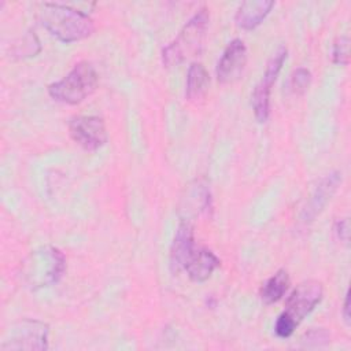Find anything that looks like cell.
Here are the masks:
<instances>
[{
  "instance_id": "20",
  "label": "cell",
  "mask_w": 351,
  "mask_h": 351,
  "mask_svg": "<svg viewBox=\"0 0 351 351\" xmlns=\"http://www.w3.org/2000/svg\"><path fill=\"white\" fill-rule=\"evenodd\" d=\"M333 230H335V234L336 237L344 243V244H348V237H350V226H348V219L347 218H343V219H337L335 222V226H333Z\"/></svg>"
},
{
  "instance_id": "5",
  "label": "cell",
  "mask_w": 351,
  "mask_h": 351,
  "mask_svg": "<svg viewBox=\"0 0 351 351\" xmlns=\"http://www.w3.org/2000/svg\"><path fill=\"white\" fill-rule=\"evenodd\" d=\"M99 82V75L93 64L81 60L59 81L48 85L49 96L60 103L75 106L89 97Z\"/></svg>"
},
{
  "instance_id": "14",
  "label": "cell",
  "mask_w": 351,
  "mask_h": 351,
  "mask_svg": "<svg viewBox=\"0 0 351 351\" xmlns=\"http://www.w3.org/2000/svg\"><path fill=\"white\" fill-rule=\"evenodd\" d=\"M211 207V195L208 188L202 184L196 182L191 188L186 189V196L182 199V204L180 207V214L182 217L181 221H189V218L197 217Z\"/></svg>"
},
{
  "instance_id": "4",
  "label": "cell",
  "mask_w": 351,
  "mask_h": 351,
  "mask_svg": "<svg viewBox=\"0 0 351 351\" xmlns=\"http://www.w3.org/2000/svg\"><path fill=\"white\" fill-rule=\"evenodd\" d=\"M210 15L206 7H202L180 30L177 37L162 49V62L165 67H174L184 60L199 56L203 51Z\"/></svg>"
},
{
  "instance_id": "18",
  "label": "cell",
  "mask_w": 351,
  "mask_h": 351,
  "mask_svg": "<svg viewBox=\"0 0 351 351\" xmlns=\"http://www.w3.org/2000/svg\"><path fill=\"white\" fill-rule=\"evenodd\" d=\"M311 84V73L306 67H298L289 77V89L295 95H303Z\"/></svg>"
},
{
  "instance_id": "21",
  "label": "cell",
  "mask_w": 351,
  "mask_h": 351,
  "mask_svg": "<svg viewBox=\"0 0 351 351\" xmlns=\"http://www.w3.org/2000/svg\"><path fill=\"white\" fill-rule=\"evenodd\" d=\"M343 319L347 325L351 324V314H350V289H347L346 292V298H344V303H343Z\"/></svg>"
},
{
  "instance_id": "19",
  "label": "cell",
  "mask_w": 351,
  "mask_h": 351,
  "mask_svg": "<svg viewBox=\"0 0 351 351\" xmlns=\"http://www.w3.org/2000/svg\"><path fill=\"white\" fill-rule=\"evenodd\" d=\"M348 47H350V40L347 36H340L335 40L332 47V60L335 64H340V66L348 64Z\"/></svg>"
},
{
  "instance_id": "9",
  "label": "cell",
  "mask_w": 351,
  "mask_h": 351,
  "mask_svg": "<svg viewBox=\"0 0 351 351\" xmlns=\"http://www.w3.org/2000/svg\"><path fill=\"white\" fill-rule=\"evenodd\" d=\"M248 52L243 40L233 38L225 47L215 69L218 82L226 85L237 81L247 64Z\"/></svg>"
},
{
  "instance_id": "11",
  "label": "cell",
  "mask_w": 351,
  "mask_h": 351,
  "mask_svg": "<svg viewBox=\"0 0 351 351\" xmlns=\"http://www.w3.org/2000/svg\"><path fill=\"white\" fill-rule=\"evenodd\" d=\"M195 248L193 226L188 221H181L170 247V269L173 273L184 270V266Z\"/></svg>"
},
{
  "instance_id": "7",
  "label": "cell",
  "mask_w": 351,
  "mask_h": 351,
  "mask_svg": "<svg viewBox=\"0 0 351 351\" xmlns=\"http://www.w3.org/2000/svg\"><path fill=\"white\" fill-rule=\"evenodd\" d=\"M287 59V47L280 45L270 59L266 63L265 73L259 82L255 85L252 96H251V104H252V111L255 115V119L259 123H263L267 121L270 115V92L271 86L274 85L281 67Z\"/></svg>"
},
{
  "instance_id": "8",
  "label": "cell",
  "mask_w": 351,
  "mask_h": 351,
  "mask_svg": "<svg viewBox=\"0 0 351 351\" xmlns=\"http://www.w3.org/2000/svg\"><path fill=\"white\" fill-rule=\"evenodd\" d=\"M69 133L85 151H96L108 140L104 119L97 115L74 117L69 123Z\"/></svg>"
},
{
  "instance_id": "16",
  "label": "cell",
  "mask_w": 351,
  "mask_h": 351,
  "mask_svg": "<svg viewBox=\"0 0 351 351\" xmlns=\"http://www.w3.org/2000/svg\"><path fill=\"white\" fill-rule=\"evenodd\" d=\"M289 284H291V280H289L288 271L285 269H278L261 287V291H259L261 300L265 304L277 303L287 293Z\"/></svg>"
},
{
  "instance_id": "12",
  "label": "cell",
  "mask_w": 351,
  "mask_h": 351,
  "mask_svg": "<svg viewBox=\"0 0 351 351\" xmlns=\"http://www.w3.org/2000/svg\"><path fill=\"white\" fill-rule=\"evenodd\" d=\"M219 258L206 247H196L188 258L184 270L188 277L195 282H203L219 267Z\"/></svg>"
},
{
  "instance_id": "13",
  "label": "cell",
  "mask_w": 351,
  "mask_h": 351,
  "mask_svg": "<svg viewBox=\"0 0 351 351\" xmlns=\"http://www.w3.org/2000/svg\"><path fill=\"white\" fill-rule=\"evenodd\" d=\"M274 7L273 0H247L243 1L234 15L236 25L244 30L258 27Z\"/></svg>"
},
{
  "instance_id": "2",
  "label": "cell",
  "mask_w": 351,
  "mask_h": 351,
  "mask_svg": "<svg viewBox=\"0 0 351 351\" xmlns=\"http://www.w3.org/2000/svg\"><path fill=\"white\" fill-rule=\"evenodd\" d=\"M64 271V254L53 245H43L22 261L19 276L27 288L36 291L56 284Z\"/></svg>"
},
{
  "instance_id": "1",
  "label": "cell",
  "mask_w": 351,
  "mask_h": 351,
  "mask_svg": "<svg viewBox=\"0 0 351 351\" xmlns=\"http://www.w3.org/2000/svg\"><path fill=\"white\" fill-rule=\"evenodd\" d=\"M41 25L59 41L74 43L95 32L93 19L84 11L62 3H44L38 11Z\"/></svg>"
},
{
  "instance_id": "17",
  "label": "cell",
  "mask_w": 351,
  "mask_h": 351,
  "mask_svg": "<svg viewBox=\"0 0 351 351\" xmlns=\"http://www.w3.org/2000/svg\"><path fill=\"white\" fill-rule=\"evenodd\" d=\"M330 343V335L324 328H313L300 337L302 348H319Z\"/></svg>"
},
{
  "instance_id": "15",
  "label": "cell",
  "mask_w": 351,
  "mask_h": 351,
  "mask_svg": "<svg viewBox=\"0 0 351 351\" xmlns=\"http://www.w3.org/2000/svg\"><path fill=\"white\" fill-rule=\"evenodd\" d=\"M210 85V75L203 63L192 62L188 67L185 81V96L192 103H199L207 95Z\"/></svg>"
},
{
  "instance_id": "3",
  "label": "cell",
  "mask_w": 351,
  "mask_h": 351,
  "mask_svg": "<svg viewBox=\"0 0 351 351\" xmlns=\"http://www.w3.org/2000/svg\"><path fill=\"white\" fill-rule=\"evenodd\" d=\"M324 298V287L318 280H306L296 285L285 300V308L274 324V332L280 339L293 335L299 324L319 304Z\"/></svg>"
},
{
  "instance_id": "10",
  "label": "cell",
  "mask_w": 351,
  "mask_h": 351,
  "mask_svg": "<svg viewBox=\"0 0 351 351\" xmlns=\"http://www.w3.org/2000/svg\"><path fill=\"white\" fill-rule=\"evenodd\" d=\"M340 184H341V173L337 170L330 171L324 178H321L314 192L311 193L308 202L303 207L300 213V219L303 222H311L317 215H319V213L325 208L328 202L336 193Z\"/></svg>"
},
{
  "instance_id": "6",
  "label": "cell",
  "mask_w": 351,
  "mask_h": 351,
  "mask_svg": "<svg viewBox=\"0 0 351 351\" xmlns=\"http://www.w3.org/2000/svg\"><path fill=\"white\" fill-rule=\"evenodd\" d=\"M48 324L33 319L22 318L14 322L4 333L0 344L1 351H45L48 350Z\"/></svg>"
}]
</instances>
